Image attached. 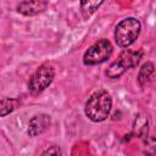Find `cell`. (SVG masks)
<instances>
[{"instance_id": "cell-1", "label": "cell", "mask_w": 156, "mask_h": 156, "mask_svg": "<svg viewBox=\"0 0 156 156\" xmlns=\"http://www.w3.org/2000/svg\"><path fill=\"white\" fill-rule=\"evenodd\" d=\"M112 99L106 90H98L90 95L85 102V115L93 122L105 121L111 111Z\"/></svg>"}, {"instance_id": "cell-2", "label": "cell", "mask_w": 156, "mask_h": 156, "mask_svg": "<svg viewBox=\"0 0 156 156\" xmlns=\"http://www.w3.org/2000/svg\"><path fill=\"white\" fill-rule=\"evenodd\" d=\"M141 29L140 22L134 17L122 20L115 29V40L118 46L127 48L135 41Z\"/></svg>"}, {"instance_id": "cell-3", "label": "cell", "mask_w": 156, "mask_h": 156, "mask_svg": "<svg viewBox=\"0 0 156 156\" xmlns=\"http://www.w3.org/2000/svg\"><path fill=\"white\" fill-rule=\"evenodd\" d=\"M143 56V52L139 51H132V50H124L118 60L110 65V67L106 69V76L111 79L119 78L127 69L138 66L140 58Z\"/></svg>"}, {"instance_id": "cell-4", "label": "cell", "mask_w": 156, "mask_h": 156, "mask_svg": "<svg viewBox=\"0 0 156 156\" xmlns=\"http://www.w3.org/2000/svg\"><path fill=\"white\" fill-rule=\"evenodd\" d=\"M55 77V71L52 66L45 63L41 65L37 71L32 74L28 82V90L33 96H37L41 94L54 80Z\"/></svg>"}, {"instance_id": "cell-5", "label": "cell", "mask_w": 156, "mask_h": 156, "mask_svg": "<svg viewBox=\"0 0 156 156\" xmlns=\"http://www.w3.org/2000/svg\"><path fill=\"white\" fill-rule=\"evenodd\" d=\"M112 54V45L107 39H100L94 43L83 56L84 65L93 66L105 62Z\"/></svg>"}, {"instance_id": "cell-6", "label": "cell", "mask_w": 156, "mask_h": 156, "mask_svg": "<svg viewBox=\"0 0 156 156\" xmlns=\"http://www.w3.org/2000/svg\"><path fill=\"white\" fill-rule=\"evenodd\" d=\"M50 126V116L45 113H40L34 116L28 124V134L29 136H37L45 132Z\"/></svg>"}, {"instance_id": "cell-7", "label": "cell", "mask_w": 156, "mask_h": 156, "mask_svg": "<svg viewBox=\"0 0 156 156\" xmlns=\"http://www.w3.org/2000/svg\"><path fill=\"white\" fill-rule=\"evenodd\" d=\"M48 6L46 1L37 0V1H22L17 6V11L24 16H34L43 12Z\"/></svg>"}, {"instance_id": "cell-8", "label": "cell", "mask_w": 156, "mask_h": 156, "mask_svg": "<svg viewBox=\"0 0 156 156\" xmlns=\"http://www.w3.org/2000/svg\"><path fill=\"white\" fill-rule=\"evenodd\" d=\"M152 74H154V65H152V62L144 63L141 66V68L139 69V73H138V82H139L140 87H145L151 80Z\"/></svg>"}, {"instance_id": "cell-9", "label": "cell", "mask_w": 156, "mask_h": 156, "mask_svg": "<svg viewBox=\"0 0 156 156\" xmlns=\"http://www.w3.org/2000/svg\"><path fill=\"white\" fill-rule=\"evenodd\" d=\"M134 132L138 136L145 138L149 132V118L145 115H139L134 121Z\"/></svg>"}, {"instance_id": "cell-10", "label": "cell", "mask_w": 156, "mask_h": 156, "mask_svg": "<svg viewBox=\"0 0 156 156\" xmlns=\"http://www.w3.org/2000/svg\"><path fill=\"white\" fill-rule=\"evenodd\" d=\"M20 101L17 99H12V98H2L0 100V117L7 116L10 115L13 110L17 108Z\"/></svg>"}, {"instance_id": "cell-11", "label": "cell", "mask_w": 156, "mask_h": 156, "mask_svg": "<svg viewBox=\"0 0 156 156\" xmlns=\"http://www.w3.org/2000/svg\"><path fill=\"white\" fill-rule=\"evenodd\" d=\"M102 4H104V1H82L80 2V12H82L83 17L84 18H88Z\"/></svg>"}, {"instance_id": "cell-12", "label": "cell", "mask_w": 156, "mask_h": 156, "mask_svg": "<svg viewBox=\"0 0 156 156\" xmlns=\"http://www.w3.org/2000/svg\"><path fill=\"white\" fill-rule=\"evenodd\" d=\"M61 155H62L61 149H60L58 146L54 145V146H51V147L46 149V150H45L40 156H61Z\"/></svg>"}]
</instances>
